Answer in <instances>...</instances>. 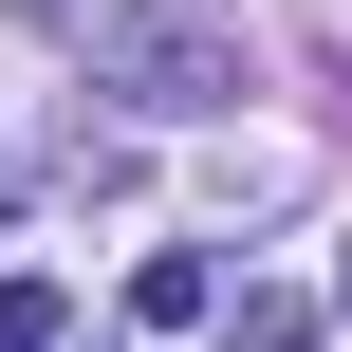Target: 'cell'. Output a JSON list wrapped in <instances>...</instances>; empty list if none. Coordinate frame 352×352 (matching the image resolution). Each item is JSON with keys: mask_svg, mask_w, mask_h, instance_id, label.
Listing matches in <instances>:
<instances>
[{"mask_svg": "<svg viewBox=\"0 0 352 352\" xmlns=\"http://www.w3.org/2000/svg\"><path fill=\"white\" fill-rule=\"evenodd\" d=\"M93 93H130V111H223L241 93V37L223 19H186V0H130V19H93Z\"/></svg>", "mask_w": 352, "mask_h": 352, "instance_id": "obj_1", "label": "cell"}, {"mask_svg": "<svg viewBox=\"0 0 352 352\" xmlns=\"http://www.w3.org/2000/svg\"><path fill=\"white\" fill-rule=\"evenodd\" d=\"M223 352H316V297H223Z\"/></svg>", "mask_w": 352, "mask_h": 352, "instance_id": "obj_2", "label": "cell"}, {"mask_svg": "<svg viewBox=\"0 0 352 352\" xmlns=\"http://www.w3.org/2000/svg\"><path fill=\"white\" fill-rule=\"evenodd\" d=\"M0 352H56V278H0Z\"/></svg>", "mask_w": 352, "mask_h": 352, "instance_id": "obj_3", "label": "cell"}]
</instances>
